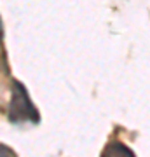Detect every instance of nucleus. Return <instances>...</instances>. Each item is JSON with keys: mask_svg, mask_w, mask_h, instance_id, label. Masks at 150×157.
<instances>
[{"mask_svg": "<svg viewBox=\"0 0 150 157\" xmlns=\"http://www.w3.org/2000/svg\"><path fill=\"white\" fill-rule=\"evenodd\" d=\"M35 107L28 98V93L25 91L23 84L14 82L12 91V103H11V119L12 121H25V119H37Z\"/></svg>", "mask_w": 150, "mask_h": 157, "instance_id": "obj_1", "label": "nucleus"}, {"mask_svg": "<svg viewBox=\"0 0 150 157\" xmlns=\"http://www.w3.org/2000/svg\"><path fill=\"white\" fill-rule=\"evenodd\" d=\"M105 155H113V154H122V155H133V152L129 150V148H126V147L119 145V143H112L108 148H105V152H103Z\"/></svg>", "mask_w": 150, "mask_h": 157, "instance_id": "obj_2", "label": "nucleus"}, {"mask_svg": "<svg viewBox=\"0 0 150 157\" xmlns=\"http://www.w3.org/2000/svg\"><path fill=\"white\" fill-rule=\"evenodd\" d=\"M2 155H14V150H11V148L6 147V145H0V157Z\"/></svg>", "mask_w": 150, "mask_h": 157, "instance_id": "obj_3", "label": "nucleus"}, {"mask_svg": "<svg viewBox=\"0 0 150 157\" xmlns=\"http://www.w3.org/2000/svg\"><path fill=\"white\" fill-rule=\"evenodd\" d=\"M0 39H2V21H0Z\"/></svg>", "mask_w": 150, "mask_h": 157, "instance_id": "obj_4", "label": "nucleus"}]
</instances>
